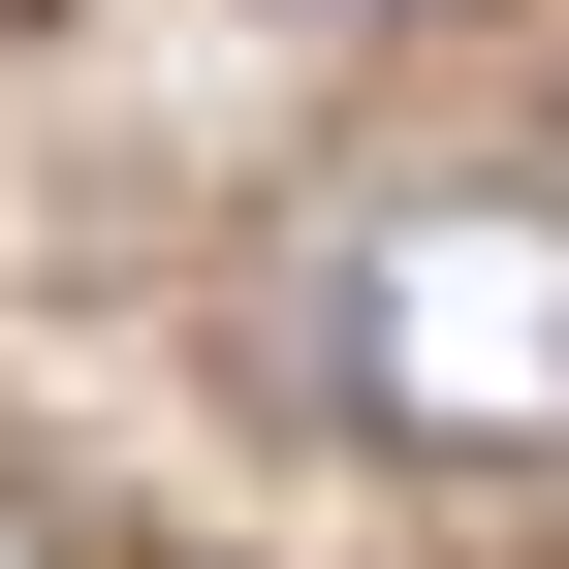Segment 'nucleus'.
<instances>
[{"label": "nucleus", "instance_id": "f257e3e1", "mask_svg": "<svg viewBox=\"0 0 569 569\" xmlns=\"http://www.w3.org/2000/svg\"><path fill=\"white\" fill-rule=\"evenodd\" d=\"M284 380L411 475H538L569 443V190L538 159H380L284 222Z\"/></svg>", "mask_w": 569, "mask_h": 569}, {"label": "nucleus", "instance_id": "f03ea898", "mask_svg": "<svg viewBox=\"0 0 569 569\" xmlns=\"http://www.w3.org/2000/svg\"><path fill=\"white\" fill-rule=\"evenodd\" d=\"M0 569H63V538H32V507H0Z\"/></svg>", "mask_w": 569, "mask_h": 569}]
</instances>
